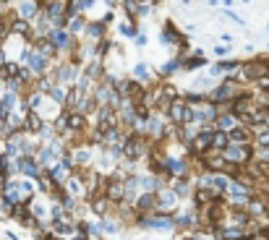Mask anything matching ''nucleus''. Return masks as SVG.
Returning <instances> with one entry per match:
<instances>
[{"instance_id":"obj_28","label":"nucleus","mask_w":269,"mask_h":240,"mask_svg":"<svg viewBox=\"0 0 269 240\" xmlns=\"http://www.w3.org/2000/svg\"><path fill=\"white\" fill-rule=\"evenodd\" d=\"M120 31H123V34H128V37H136V29H133L131 24H120Z\"/></svg>"},{"instance_id":"obj_23","label":"nucleus","mask_w":269,"mask_h":240,"mask_svg":"<svg viewBox=\"0 0 269 240\" xmlns=\"http://www.w3.org/2000/svg\"><path fill=\"white\" fill-rule=\"evenodd\" d=\"M84 34H89V37H92V40H99V37L105 34V24H99V21H89Z\"/></svg>"},{"instance_id":"obj_16","label":"nucleus","mask_w":269,"mask_h":240,"mask_svg":"<svg viewBox=\"0 0 269 240\" xmlns=\"http://www.w3.org/2000/svg\"><path fill=\"white\" fill-rule=\"evenodd\" d=\"M40 3L37 0H21L19 3V18H24V21H31V18L40 16Z\"/></svg>"},{"instance_id":"obj_11","label":"nucleus","mask_w":269,"mask_h":240,"mask_svg":"<svg viewBox=\"0 0 269 240\" xmlns=\"http://www.w3.org/2000/svg\"><path fill=\"white\" fill-rule=\"evenodd\" d=\"M241 123H238V118L230 113V110H220V115H217V120H214V131H222V133H230L232 128H238Z\"/></svg>"},{"instance_id":"obj_18","label":"nucleus","mask_w":269,"mask_h":240,"mask_svg":"<svg viewBox=\"0 0 269 240\" xmlns=\"http://www.w3.org/2000/svg\"><path fill=\"white\" fill-rule=\"evenodd\" d=\"M86 24H89V21H86L84 16H71L68 24H65V31H68L71 37H74V34H84V31H86Z\"/></svg>"},{"instance_id":"obj_17","label":"nucleus","mask_w":269,"mask_h":240,"mask_svg":"<svg viewBox=\"0 0 269 240\" xmlns=\"http://www.w3.org/2000/svg\"><path fill=\"white\" fill-rule=\"evenodd\" d=\"M159 40H162L165 45H186V40H183V37L175 31L173 21H167V24L162 26V34H159Z\"/></svg>"},{"instance_id":"obj_1","label":"nucleus","mask_w":269,"mask_h":240,"mask_svg":"<svg viewBox=\"0 0 269 240\" xmlns=\"http://www.w3.org/2000/svg\"><path fill=\"white\" fill-rule=\"evenodd\" d=\"M243 94H248L243 84H238L236 79H225L222 84H217V86L212 89L209 102H212V105H217V107H222V105L236 102V99H238V97H243Z\"/></svg>"},{"instance_id":"obj_3","label":"nucleus","mask_w":269,"mask_h":240,"mask_svg":"<svg viewBox=\"0 0 269 240\" xmlns=\"http://www.w3.org/2000/svg\"><path fill=\"white\" fill-rule=\"evenodd\" d=\"M236 76L243 79V81H261V79H266L269 76V58H256V60L241 63Z\"/></svg>"},{"instance_id":"obj_31","label":"nucleus","mask_w":269,"mask_h":240,"mask_svg":"<svg viewBox=\"0 0 269 240\" xmlns=\"http://www.w3.org/2000/svg\"><path fill=\"white\" fill-rule=\"evenodd\" d=\"M71 240H89V235H86V232H76V235L71 237Z\"/></svg>"},{"instance_id":"obj_19","label":"nucleus","mask_w":269,"mask_h":240,"mask_svg":"<svg viewBox=\"0 0 269 240\" xmlns=\"http://www.w3.org/2000/svg\"><path fill=\"white\" fill-rule=\"evenodd\" d=\"M178 198H186V196H191V183L186 180V178H178V180H173V188H170Z\"/></svg>"},{"instance_id":"obj_13","label":"nucleus","mask_w":269,"mask_h":240,"mask_svg":"<svg viewBox=\"0 0 269 240\" xmlns=\"http://www.w3.org/2000/svg\"><path fill=\"white\" fill-rule=\"evenodd\" d=\"M238 68H241L238 60H220V63H214L209 68V73H212V76H236Z\"/></svg>"},{"instance_id":"obj_30","label":"nucleus","mask_w":269,"mask_h":240,"mask_svg":"<svg viewBox=\"0 0 269 240\" xmlns=\"http://www.w3.org/2000/svg\"><path fill=\"white\" fill-rule=\"evenodd\" d=\"M133 40H136V45H139V47H144V45H147V34H136Z\"/></svg>"},{"instance_id":"obj_29","label":"nucleus","mask_w":269,"mask_h":240,"mask_svg":"<svg viewBox=\"0 0 269 240\" xmlns=\"http://www.w3.org/2000/svg\"><path fill=\"white\" fill-rule=\"evenodd\" d=\"M214 52H217L220 58H222V55H227V52H230V45H225V47H222V45H217V47H214Z\"/></svg>"},{"instance_id":"obj_14","label":"nucleus","mask_w":269,"mask_h":240,"mask_svg":"<svg viewBox=\"0 0 269 240\" xmlns=\"http://www.w3.org/2000/svg\"><path fill=\"white\" fill-rule=\"evenodd\" d=\"M246 212H248V217L251 219H264L266 214H269V209H266V204H264V198L261 196H254L246 204Z\"/></svg>"},{"instance_id":"obj_25","label":"nucleus","mask_w":269,"mask_h":240,"mask_svg":"<svg viewBox=\"0 0 269 240\" xmlns=\"http://www.w3.org/2000/svg\"><path fill=\"white\" fill-rule=\"evenodd\" d=\"M123 11L131 18H139V3H133V0H123Z\"/></svg>"},{"instance_id":"obj_26","label":"nucleus","mask_w":269,"mask_h":240,"mask_svg":"<svg viewBox=\"0 0 269 240\" xmlns=\"http://www.w3.org/2000/svg\"><path fill=\"white\" fill-rule=\"evenodd\" d=\"M133 76L141 79V81H149V68H147V63H139V65L133 68Z\"/></svg>"},{"instance_id":"obj_32","label":"nucleus","mask_w":269,"mask_h":240,"mask_svg":"<svg viewBox=\"0 0 269 240\" xmlns=\"http://www.w3.org/2000/svg\"><path fill=\"white\" fill-rule=\"evenodd\" d=\"M261 198H264V204H266V209H269V188H266V191L261 193Z\"/></svg>"},{"instance_id":"obj_10","label":"nucleus","mask_w":269,"mask_h":240,"mask_svg":"<svg viewBox=\"0 0 269 240\" xmlns=\"http://www.w3.org/2000/svg\"><path fill=\"white\" fill-rule=\"evenodd\" d=\"M178 201H181V198H178L170 188H159L157 191V212L159 214H173V212H178Z\"/></svg>"},{"instance_id":"obj_21","label":"nucleus","mask_w":269,"mask_h":240,"mask_svg":"<svg viewBox=\"0 0 269 240\" xmlns=\"http://www.w3.org/2000/svg\"><path fill=\"white\" fill-rule=\"evenodd\" d=\"M181 65H183L186 71H196V68L207 65V60H204V55H201V52H196V55H191V58H186Z\"/></svg>"},{"instance_id":"obj_15","label":"nucleus","mask_w":269,"mask_h":240,"mask_svg":"<svg viewBox=\"0 0 269 240\" xmlns=\"http://www.w3.org/2000/svg\"><path fill=\"white\" fill-rule=\"evenodd\" d=\"M86 115H79V113H68V125H65V131H71L74 136H81L86 133Z\"/></svg>"},{"instance_id":"obj_7","label":"nucleus","mask_w":269,"mask_h":240,"mask_svg":"<svg viewBox=\"0 0 269 240\" xmlns=\"http://www.w3.org/2000/svg\"><path fill=\"white\" fill-rule=\"evenodd\" d=\"M63 191H65V196H71L74 201H79V198H86L89 196V188H86V180L81 178V173H74L65 183H63Z\"/></svg>"},{"instance_id":"obj_22","label":"nucleus","mask_w":269,"mask_h":240,"mask_svg":"<svg viewBox=\"0 0 269 240\" xmlns=\"http://www.w3.org/2000/svg\"><path fill=\"white\" fill-rule=\"evenodd\" d=\"M11 31L26 37V34L31 31V26H29V21H24V18H13V21H11Z\"/></svg>"},{"instance_id":"obj_12","label":"nucleus","mask_w":269,"mask_h":240,"mask_svg":"<svg viewBox=\"0 0 269 240\" xmlns=\"http://www.w3.org/2000/svg\"><path fill=\"white\" fill-rule=\"evenodd\" d=\"M227 141L230 144H238V146H246V144L254 146V131H251V128L238 125V128H232V131L227 133Z\"/></svg>"},{"instance_id":"obj_5","label":"nucleus","mask_w":269,"mask_h":240,"mask_svg":"<svg viewBox=\"0 0 269 240\" xmlns=\"http://www.w3.org/2000/svg\"><path fill=\"white\" fill-rule=\"evenodd\" d=\"M165 115H167L170 125H175V128H181V125H186V123L193 120V115H191V105H188L183 97H178V99L170 105V110H167Z\"/></svg>"},{"instance_id":"obj_20","label":"nucleus","mask_w":269,"mask_h":240,"mask_svg":"<svg viewBox=\"0 0 269 240\" xmlns=\"http://www.w3.org/2000/svg\"><path fill=\"white\" fill-rule=\"evenodd\" d=\"M227 133H222V131H214V136H212V152H225L227 149Z\"/></svg>"},{"instance_id":"obj_9","label":"nucleus","mask_w":269,"mask_h":240,"mask_svg":"<svg viewBox=\"0 0 269 240\" xmlns=\"http://www.w3.org/2000/svg\"><path fill=\"white\" fill-rule=\"evenodd\" d=\"M212 136H214V131H201L199 136H196L188 146V154L191 157H196V159H201V157H207L209 152H212Z\"/></svg>"},{"instance_id":"obj_6","label":"nucleus","mask_w":269,"mask_h":240,"mask_svg":"<svg viewBox=\"0 0 269 240\" xmlns=\"http://www.w3.org/2000/svg\"><path fill=\"white\" fill-rule=\"evenodd\" d=\"M24 63H26V71L31 73V76H40V79L47 73V65H50V60L42 52H37V47H29L24 52Z\"/></svg>"},{"instance_id":"obj_24","label":"nucleus","mask_w":269,"mask_h":240,"mask_svg":"<svg viewBox=\"0 0 269 240\" xmlns=\"http://www.w3.org/2000/svg\"><path fill=\"white\" fill-rule=\"evenodd\" d=\"M254 162H261V164H269V146H254Z\"/></svg>"},{"instance_id":"obj_8","label":"nucleus","mask_w":269,"mask_h":240,"mask_svg":"<svg viewBox=\"0 0 269 240\" xmlns=\"http://www.w3.org/2000/svg\"><path fill=\"white\" fill-rule=\"evenodd\" d=\"M47 42L55 47V52H74V37H71L65 29H50Z\"/></svg>"},{"instance_id":"obj_4","label":"nucleus","mask_w":269,"mask_h":240,"mask_svg":"<svg viewBox=\"0 0 269 240\" xmlns=\"http://www.w3.org/2000/svg\"><path fill=\"white\" fill-rule=\"evenodd\" d=\"M152 141L149 139H144V136H128L125 139V144H123V157L125 159H131V162H136V159H141V157H147V154H152Z\"/></svg>"},{"instance_id":"obj_33","label":"nucleus","mask_w":269,"mask_h":240,"mask_svg":"<svg viewBox=\"0 0 269 240\" xmlns=\"http://www.w3.org/2000/svg\"><path fill=\"white\" fill-rule=\"evenodd\" d=\"M266 50H269V45H266Z\"/></svg>"},{"instance_id":"obj_27","label":"nucleus","mask_w":269,"mask_h":240,"mask_svg":"<svg viewBox=\"0 0 269 240\" xmlns=\"http://www.w3.org/2000/svg\"><path fill=\"white\" fill-rule=\"evenodd\" d=\"M178 68H181V60H170L162 71H159V76H170V73H175Z\"/></svg>"},{"instance_id":"obj_2","label":"nucleus","mask_w":269,"mask_h":240,"mask_svg":"<svg viewBox=\"0 0 269 240\" xmlns=\"http://www.w3.org/2000/svg\"><path fill=\"white\" fill-rule=\"evenodd\" d=\"M222 159L227 167H246V164L251 162V157H254V146L246 144V146H238V144H227V149L220 152Z\"/></svg>"}]
</instances>
